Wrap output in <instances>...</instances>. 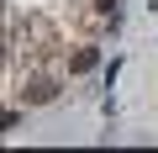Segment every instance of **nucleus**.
I'll return each mask as SVG.
<instances>
[{
    "label": "nucleus",
    "mask_w": 158,
    "mask_h": 153,
    "mask_svg": "<svg viewBox=\"0 0 158 153\" xmlns=\"http://www.w3.org/2000/svg\"><path fill=\"white\" fill-rule=\"evenodd\" d=\"M53 95H58L53 79H32V85H27V106H42V100H53Z\"/></svg>",
    "instance_id": "f257e3e1"
},
{
    "label": "nucleus",
    "mask_w": 158,
    "mask_h": 153,
    "mask_svg": "<svg viewBox=\"0 0 158 153\" xmlns=\"http://www.w3.org/2000/svg\"><path fill=\"white\" fill-rule=\"evenodd\" d=\"M95 11L100 16H116V0H95Z\"/></svg>",
    "instance_id": "f03ea898"
}]
</instances>
